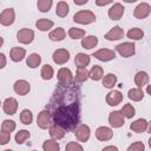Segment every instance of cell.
Returning a JSON list of instances; mask_svg holds the SVG:
<instances>
[{"label":"cell","instance_id":"18","mask_svg":"<svg viewBox=\"0 0 151 151\" xmlns=\"http://www.w3.org/2000/svg\"><path fill=\"white\" fill-rule=\"evenodd\" d=\"M124 37V29L120 27V26H114L113 28H111L105 35L104 38L106 40H110V41H113V40H119Z\"/></svg>","mask_w":151,"mask_h":151},{"label":"cell","instance_id":"38","mask_svg":"<svg viewBox=\"0 0 151 151\" xmlns=\"http://www.w3.org/2000/svg\"><path fill=\"white\" fill-rule=\"evenodd\" d=\"M52 5H53V1L52 0H38V2H37V7H38V9L41 13L48 12L51 9Z\"/></svg>","mask_w":151,"mask_h":151},{"label":"cell","instance_id":"39","mask_svg":"<svg viewBox=\"0 0 151 151\" xmlns=\"http://www.w3.org/2000/svg\"><path fill=\"white\" fill-rule=\"evenodd\" d=\"M68 35L71 39H83L85 37V31L81 28H77V27H71L68 29Z\"/></svg>","mask_w":151,"mask_h":151},{"label":"cell","instance_id":"23","mask_svg":"<svg viewBox=\"0 0 151 151\" xmlns=\"http://www.w3.org/2000/svg\"><path fill=\"white\" fill-rule=\"evenodd\" d=\"M65 37H66V32L63 27H57L53 31H51L48 34V38L52 41H61L65 39Z\"/></svg>","mask_w":151,"mask_h":151},{"label":"cell","instance_id":"3","mask_svg":"<svg viewBox=\"0 0 151 151\" xmlns=\"http://www.w3.org/2000/svg\"><path fill=\"white\" fill-rule=\"evenodd\" d=\"M74 136L77 138L78 142H81V143H86L90 138V127L86 125V124H78L76 127H74Z\"/></svg>","mask_w":151,"mask_h":151},{"label":"cell","instance_id":"24","mask_svg":"<svg viewBox=\"0 0 151 151\" xmlns=\"http://www.w3.org/2000/svg\"><path fill=\"white\" fill-rule=\"evenodd\" d=\"M97 44H98V38L96 35H87L81 39V46L86 50H91L96 47Z\"/></svg>","mask_w":151,"mask_h":151},{"label":"cell","instance_id":"50","mask_svg":"<svg viewBox=\"0 0 151 151\" xmlns=\"http://www.w3.org/2000/svg\"><path fill=\"white\" fill-rule=\"evenodd\" d=\"M5 151H13V150H11V149H7V150H5Z\"/></svg>","mask_w":151,"mask_h":151},{"label":"cell","instance_id":"46","mask_svg":"<svg viewBox=\"0 0 151 151\" xmlns=\"http://www.w3.org/2000/svg\"><path fill=\"white\" fill-rule=\"evenodd\" d=\"M101 151H119L117 146H113V145H109V146H105Z\"/></svg>","mask_w":151,"mask_h":151},{"label":"cell","instance_id":"15","mask_svg":"<svg viewBox=\"0 0 151 151\" xmlns=\"http://www.w3.org/2000/svg\"><path fill=\"white\" fill-rule=\"evenodd\" d=\"M122 101H123V94H122L120 91L113 90V91H111L106 94V103L110 106H117Z\"/></svg>","mask_w":151,"mask_h":151},{"label":"cell","instance_id":"30","mask_svg":"<svg viewBox=\"0 0 151 151\" xmlns=\"http://www.w3.org/2000/svg\"><path fill=\"white\" fill-rule=\"evenodd\" d=\"M40 76H41V78H42L44 80H51V79L53 78V76H54V70H53V67H52L51 65H48V64L44 65V66L41 67Z\"/></svg>","mask_w":151,"mask_h":151},{"label":"cell","instance_id":"7","mask_svg":"<svg viewBox=\"0 0 151 151\" xmlns=\"http://www.w3.org/2000/svg\"><path fill=\"white\" fill-rule=\"evenodd\" d=\"M52 59L57 65H64L70 60V52L66 48H58L53 52Z\"/></svg>","mask_w":151,"mask_h":151},{"label":"cell","instance_id":"10","mask_svg":"<svg viewBox=\"0 0 151 151\" xmlns=\"http://www.w3.org/2000/svg\"><path fill=\"white\" fill-rule=\"evenodd\" d=\"M151 12V6L147 2H140L133 11V15L137 19H145Z\"/></svg>","mask_w":151,"mask_h":151},{"label":"cell","instance_id":"13","mask_svg":"<svg viewBox=\"0 0 151 151\" xmlns=\"http://www.w3.org/2000/svg\"><path fill=\"white\" fill-rule=\"evenodd\" d=\"M13 90H14V92L18 93L19 96H26V94L29 92V90H31V85H29L28 81H26V80H24V79H19V80H17V81L14 83Z\"/></svg>","mask_w":151,"mask_h":151},{"label":"cell","instance_id":"43","mask_svg":"<svg viewBox=\"0 0 151 151\" xmlns=\"http://www.w3.org/2000/svg\"><path fill=\"white\" fill-rule=\"evenodd\" d=\"M127 151H145V145L143 142H134L132 143L129 147H127Z\"/></svg>","mask_w":151,"mask_h":151},{"label":"cell","instance_id":"27","mask_svg":"<svg viewBox=\"0 0 151 151\" xmlns=\"http://www.w3.org/2000/svg\"><path fill=\"white\" fill-rule=\"evenodd\" d=\"M91 61L90 55L85 54V53H78L74 58V64L77 65V67H86Z\"/></svg>","mask_w":151,"mask_h":151},{"label":"cell","instance_id":"17","mask_svg":"<svg viewBox=\"0 0 151 151\" xmlns=\"http://www.w3.org/2000/svg\"><path fill=\"white\" fill-rule=\"evenodd\" d=\"M57 78L59 80L60 84H70L73 79V76H72V72L70 68H66V67H61L58 73H57Z\"/></svg>","mask_w":151,"mask_h":151},{"label":"cell","instance_id":"40","mask_svg":"<svg viewBox=\"0 0 151 151\" xmlns=\"http://www.w3.org/2000/svg\"><path fill=\"white\" fill-rule=\"evenodd\" d=\"M17 127V124L14 120H9V119H5L1 124V131L4 132H7V133H11L15 130Z\"/></svg>","mask_w":151,"mask_h":151},{"label":"cell","instance_id":"28","mask_svg":"<svg viewBox=\"0 0 151 151\" xmlns=\"http://www.w3.org/2000/svg\"><path fill=\"white\" fill-rule=\"evenodd\" d=\"M70 12V6L66 1H59L57 4V8H55V14L60 18H65Z\"/></svg>","mask_w":151,"mask_h":151},{"label":"cell","instance_id":"22","mask_svg":"<svg viewBox=\"0 0 151 151\" xmlns=\"http://www.w3.org/2000/svg\"><path fill=\"white\" fill-rule=\"evenodd\" d=\"M149 83V74L144 71H139L134 76V84L138 86V88H142L143 86L147 85Z\"/></svg>","mask_w":151,"mask_h":151},{"label":"cell","instance_id":"31","mask_svg":"<svg viewBox=\"0 0 151 151\" xmlns=\"http://www.w3.org/2000/svg\"><path fill=\"white\" fill-rule=\"evenodd\" d=\"M127 97L133 101H140L144 98V92L142 88H131L127 92Z\"/></svg>","mask_w":151,"mask_h":151},{"label":"cell","instance_id":"29","mask_svg":"<svg viewBox=\"0 0 151 151\" xmlns=\"http://www.w3.org/2000/svg\"><path fill=\"white\" fill-rule=\"evenodd\" d=\"M40 63H41V57H40L38 53H32V54H29V55L27 57V59H26V64H27V66H28L29 68H35V67H38V66L40 65Z\"/></svg>","mask_w":151,"mask_h":151},{"label":"cell","instance_id":"37","mask_svg":"<svg viewBox=\"0 0 151 151\" xmlns=\"http://www.w3.org/2000/svg\"><path fill=\"white\" fill-rule=\"evenodd\" d=\"M120 113L123 114L124 118H129V119H131V118L136 114V110H134V107H133L131 104H125V105L122 107Z\"/></svg>","mask_w":151,"mask_h":151},{"label":"cell","instance_id":"49","mask_svg":"<svg viewBox=\"0 0 151 151\" xmlns=\"http://www.w3.org/2000/svg\"><path fill=\"white\" fill-rule=\"evenodd\" d=\"M2 44H4V38H2V37H0V47L2 46Z\"/></svg>","mask_w":151,"mask_h":151},{"label":"cell","instance_id":"41","mask_svg":"<svg viewBox=\"0 0 151 151\" xmlns=\"http://www.w3.org/2000/svg\"><path fill=\"white\" fill-rule=\"evenodd\" d=\"M29 132L27 131V130H20L19 132H17L15 133V137H14V139H15V143L17 144H24L28 138H29Z\"/></svg>","mask_w":151,"mask_h":151},{"label":"cell","instance_id":"16","mask_svg":"<svg viewBox=\"0 0 151 151\" xmlns=\"http://www.w3.org/2000/svg\"><path fill=\"white\" fill-rule=\"evenodd\" d=\"M124 123V117L120 113V111H113L109 114V124L112 127H122Z\"/></svg>","mask_w":151,"mask_h":151},{"label":"cell","instance_id":"42","mask_svg":"<svg viewBox=\"0 0 151 151\" xmlns=\"http://www.w3.org/2000/svg\"><path fill=\"white\" fill-rule=\"evenodd\" d=\"M65 151H84L83 146L77 142H70L65 146Z\"/></svg>","mask_w":151,"mask_h":151},{"label":"cell","instance_id":"33","mask_svg":"<svg viewBox=\"0 0 151 151\" xmlns=\"http://www.w3.org/2000/svg\"><path fill=\"white\" fill-rule=\"evenodd\" d=\"M42 149L44 151H59L60 145L54 139H46L42 144Z\"/></svg>","mask_w":151,"mask_h":151},{"label":"cell","instance_id":"20","mask_svg":"<svg viewBox=\"0 0 151 151\" xmlns=\"http://www.w3.org/2000/svg\"><path fill=\"white\" fill-rule=\"evenodd\" d=\"M25 57H26V50L22 47H13L9 52V58L14 63L21 61Z\"/></svg>","mask_w":151,"mask_h":151},{"label":"cell","instance_id":"35","mask_svg":"<svg viewBox=\"0 0 151 151\" xmlns=\"http://www.w3.org/2000/svg\"><path fill=\"white\" fill-rule=\"evenodd\" d=\"M20 122L25 125H29L32 122H33V113L31 110L28 109H25L21 111L20 113Z\"/></svg>","mask_w":151,"mask_h":151},{"label":"cell","instance_id":"1","mask_svg":"<svg viewBox=\"0 0 151 151\" xmlns=\"http://www.w3.org/2000/svg\"><path fill=\"white\" fill-rule=\"evenodd\" d=\"M52 114V122L66 130H74L79 124V104L72 101L70 104L58 106Z\"/></svg>","mask_w":151,"mask_h":151},{"label":"cell","instance_id":"47","mask_svg":"<svg viewBox=\"0 0 151 151\" xmlns=\"http://www.w3.org/2000/svg\"><path fill=\"white\" fill-rule=\"evenodd\" d=\"M109 4H112V1L111 0H105V1L97 0L96 1V5H98V6H105V5H109Z\"/></svg>","mask_w":151,"mask_h":151},{"label":"cell","instance_id":"32","mask_svg":"<svg viewBox=\"0 0 151 151\" xmlns=\"http://www.w3.org/2000/svg\"><path fill=\"white\" fill-rule=\"evenodd\" d=\"M126 35L131 40H140L144 37V32L140 28H138V27H133V28H130L127 31Z\"/></svg>","mask_w":151,"mask_h":151},{"label":"cell","instance_id":"34","mask_svg":"<svg viewBox=\"0 0 151 151\" xmlns=\"http://www.w3.org/2000/svg\"><path fill=\"white\" fill-rule=\"evenodd\" d=\"M116 84H117V77L113 73H107L103 78V85L106 88H112Z\"/></svg>","mask_w":151,"mask_h":151},{"label":"cell","instance_id":"36","mask_svg":"<svg viewBox=\"0 0 151 151\" xmlns=\"http://www.w3.org/2000/svg\"><path fill=\"white\" fill-rule=\"evenodd\" d=\"M87 79H88V71L86 70V67H77L76 80L79 83H84Z\"/></svg>","mask_w":151,"mask_h":151},{"label":"cell","instance_id":"11","mask_svg":"<svg viewBox=\"0 0 151 151\" xmlns=\"http://www.w3.org/2000/svg\"><path fill=\"white\" fill-rule=\"evenodd\" d=\"M2 110L6 114H9V116H13L17 110H18V101L15 98L13 97H9V98H6L5 101L2 103Z\"/></svg>","mask_w":151,"mask_h":151},{"label":"cell","instance_id":"51","mask_svg":"<svg viewBox=\"0 0 151 151\" xmlns=\"http://www.w3.org/2000/svg\"><path fill=\"white\" fill-rule=\"evenodd\" d=\"M0 106H1V100H0Z\"/></svg>","mask_w":151,"mask_h":151},{"label":"cell","instance_id":"25","mask_svg":"<svg viewBox=\"0 0 151 151\" xmlns=\"http://www.w3.org/2000/svg\"><path fill=\"white\" fill-rule=\"evenodd\" d=\"M103 74H104V71H103V67L99 66V65H94L92 66V68L88 71V78H91L92 80L94 81H98L103 78Z\"/></svg>","mask_w":151,"mask_h":151},{"label":"cell","instance_id":"5","mask_svg":"<svg viewBox=\"0 0 151 151\" xmlns=\"http://www.w3.org/2000/svg\"><path fill=\"white\" fill-rule=\"evenodd\" d=\"M17 39H18V41L20 44L28 45L34 39V32L32 29H29V28H21L17 33Z\"/></svg>","mask_w":151,"mask_h":151},{"label":"cell","instance_id":"21","mask_svg":"<svg viewBox=\"0 0 151 151\" xmlns=\"http://www.w3.org/2000/svg\"><path fill=\"white\" fill-rule=\"evenodd\" d=\"M50 136L52 137V139H54V140H59V139H61V138H64V136H65V133H66V131L63 129V127H60V126H58V125H55V124H53V125H51L50 127Z\"/></svg>","mask_w":151,"mask_h":151},{"label":"cell","instance_id":"44","mask_svg":"<svg viewBox=\"0 0 151 151\" xmlns=\"http://www.w3.org/2000/svg\"><path fill=\"white\" fill-rule=\"evenodd\" d=\"M11 140V133L0 131V145H6Z\"/></svg>","mask_w":151,"mask_h":151},{"label":"cell","instance_id":"2","mask_svg":"<svg viewBox=\"0 0 151 151\" xmlns=\"http://www.w3.org/2000/svg\"><path fill=\"white\" fill-rule=\"evenodd\" d=\"M73 21L81 24V25H87V24H92L96 21V15L92 11H87V9H81L78 11L74 15H73Z\"/></svg>","mask_w":151,"mask_h":151},{"label":"cell","instance_id":"45","mask_svg":"<svg viewBox=\"0 0 151 151\" xmlns=\"http://www.w3.org/2000/svg\"><path fill=\"white\" fill-rule=\"evenodd\" d=\"M6 63H7V59H6V55L4 53H0V70L4 68L6 66Z\"/></svg>","mask_w":151,"mask_h":151},{"label":"cell","instance_id":"14","mask_svg":"<svg viewBox=\"0 0 151 151\" xmlns=\"http://www.w3.org/2000/svg\"><path fill=\"white\" fill-rule=\"evenodd\" d=\"M123 14H124V7H123V5L119 4V2L113 4V5L110 7L109 12H107V15H109V18H110L111 20H119V19L123 17Z\"/></svg>","mask_w":151,"mask_h":151},{"label":"cell","instance_id":"52","mask_svg":"<svg viewBox=\"0 0 151 151\" xmlns=\"http://www.w3.org/2000/svg\"><path fill=\"white\" fill-rule=\"evenodd\" d=\"M32 151H37V150H32Z\"/></svg>","mask_w":151,"mask_h":151},{"label":"cell","instance_id":"8","mask_svg":"<svg viewBox=\"0 0 151 151\" xmlns=\"http://www.w3.org/2000/svg\"><path fill=\"white\" fill-rule=\"evenodd\" d=\"M15 20V12L13 8H6L0 13V24L2 26H11Z\"/></svg>","mask_w":151,"mask_h":151},{"label":"cell","instance_id":"6","mask_svg":"<svg viewBox=\"0 0 151 151\" xmlns=\"http://www.w3.org/2000/svg\"><path fill=\"white\" fill-rule=\"evenodd\" d=\"M134 44L133 42H122L116 46V51L124 58L132 57L134 54Z\"/></svg>","mask_w":151,"mask_h":151},{"label":"cell","instance_id":"48","mask_svg":"<svg viewBox=\"0 0 151 151\" xmlns=\"http://www.w3.org/2000/svg\"><path fill=\"white\" fill-rule=\"evenodd\" d=\"M74 4H76V5H85V4H87V0H83V1H77V0H74Z\"/></svg>","mask_w":151,"mask_h":151},{"label":"cell","instance_id":"9","mask_svg":"<svg viewBox=\"0 0 151 151\" xmlns=\"http://www.w3.org/2000/svg\"><path fill=\"white\" fill-rule=\"evenodd\" d=\"M93 57L100 61H110L116 58V52L109 48H100L93 53Z\"/></svg>","mask_w":151,"mask_h":151},{"label":"cell","instance_id":"12","mask_svg":"<svg viewBox=\"0 0 151 151\" xmlns=\"http://www.w3.org/2000/svg\"><path fill=\"white\" fill-rule=\"evenodd\" d=\"M112 137H113V131L107 126H99L96 130V138L100 142H107Z\"/></svg>","mask_w":151,"mask_h":151},{"label":"cell","instance_id":"4","mask_svg":"<svg viewBox=\"0 0 151 151\" xmlns=\"http://www.w3.org/2000/svg\"><path fill=\"white\" fill-rule=\"evenodd\" d=\"M37 124L40 129H48L52 125V114L50 111L44 110L37 117Z\"/></svg>","mask_w":151,"mask_h":151},{"label":"cell","instance_id":"19","mask_svg":"<svg viewBox=\"0 0 151 151\" xmlns=\"http://www.w3.org/2000/svg\"><path fill=\"white\" fill-rule=\"evenodd\" d=\"M147 125H149V123H147L146 119L139 118V119L134 120L133 123H131L130 129H131V131H133V132H136V133H142V132H145V131H146Z\"/></svg>","mask_w":151,"mask_h":151},{"label":"cell","instance_id":"26","mask_svg":"<svg viewBox=\"0 0 151 151\" xmlns=\"http://www.w3.org/2000/svg\"><path fill=\"white\" fill-rule=\"evenodd\" d=\"M53 25H54V22L52 20H50V19H46V18H41V19L37 20V22H35L37 28L39 31H42V32L51 29L53 27Z\"/></svg>","mask_w":151,"mask_h":151}]
</instances>
